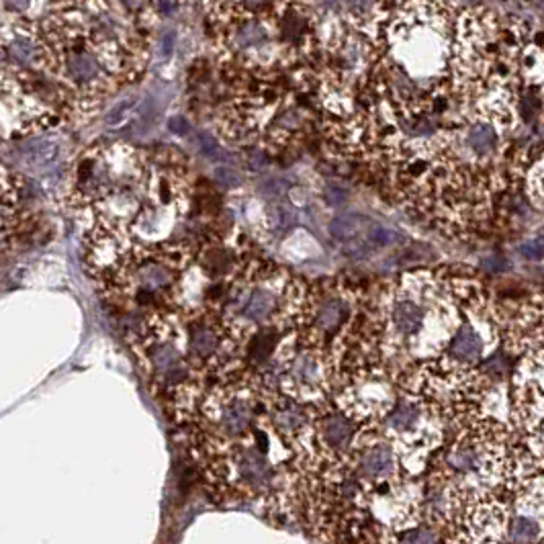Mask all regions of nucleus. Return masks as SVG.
Wrapping results in <instances>:
<instances>
[{"label":"nucleus","instance_id":"obj_1","mask_svg":"<svg viewBox=\"0 0 544 544\" xmlns=\"http://www.w3.org/2000/svg\"><path fill=\"white\" fill-rule=\"evenodd\" d=\"M197 245L162 240L131 245L96 278L98 293L119 315L146 317L184 303Z\"/></svg>","mask_w":544,"mask_h":544},{"label":"nucleus","instance_id":"obj_2","mask_svg":"<svg viewBox=\"0 0 544 544\" xmlns=\"http://www.w3.org/2000/svg\"><path fill=\"white\" fill-rule=\"evenodd\" d=\"M150 156L131 146H98L84 151L68 170L61 203L82 217L98 203L135 186L148 172Z\"/></svg>","mask_w":544,"mask_h":544},{"label":"nucleus","instance_id":"obj_3","mask_svg":"<svg viewBox=\"0 0 544 544\" xmlns=\"http://www.w3.org/2000/svg\"><path fill=\"white\" fill-rule=\"evenodd\" d=\"M483 342L471 326H462L451 342V356L462 363H473L481 356Z\"/></svg>","mask_w":544,"mask_h":544},{"label":"nucleus","instance_id":"obj_4","mask_svg":"<svg viewBox=\"0 0 544 544\" xmlns=\"http://www.w3.org/2000/svg\"><path fill=\"white\" fill-rule=\"evenodd\" d=\"M423 324V309L416 301H399L393 307V326L397 332L411 335Z\"/></svg>","mask_w":544,"mask_h":544},{"label":"nucleus","instance_id":"obj_5","mask_svg":"<svg viewBox=\"0 0 544 544\" xmlns=\"http://www.w3.org/2000/svg\"><path fill=\"white\" fill-rule=\"evenodd\" d=\"M307 423V416L299 405H285L272 414V425L280 436H295Z\"/></svg>","mask_w":544,"mask_h":544},{"label":"nucleus","instance_id":"obj_6","mask_svg":"<svg viewBox=\"0 0 544 544\" xmlns=\"http://www.w3.org/2000/svg\"><path fill=\"white\" fill-rule=\"evenodd\" d=\"M393 469V453L389 446H375L364 454L361 462V473L368 479L387 475Z\"/></svg>","mask_w":544,"mask_h":544},{"label":"nucleus","instance_id":"obj_7","mask_svg":"<svg viewBox=\"0 0 544 544\" xmlns=\"http://www.w3.org/2000/svg\"><path fill=\"white\" fill-rule=\"evenodd\" d=\"M467 146L477 156H487L497 146V131L489 123H475L467 133Z\"/></svg>","mask_w":544,"mask_h":544},{"label":"nucleus","instance_id":"obj_8","mask_svg":"<svg viewBox=\"0 0 544 544\" xmlns=\"http://www.w3.org/2000/svg\"><path fill=\"white\" fill-rule=\"evenodd\" d=\"M368 225V221L361 215H340L330 223V234L338 242H352L356 240L364 232V227Z\"/></svg>","mask_w":544,"mask_h":544},{"label":"nucleus","instance_id":"obj_9","mask_svg":"<svg viewBox=\"0 0 544 544\" xmlns=\"http://www.w3.org/2000/svg\"><path fill=\"white\" fill-rule=\"evenodd\" d=\"M322 434H324V440L328 442V446L342 448V446H346V442L352 436V425L342 416H330L322 425Z\"/></svg>","mask_w":544,"mask_h":544},{"label":"nucleus","instance_id":"obj_10","mask_svg":"<svg viewBox=\"0 0 544 544\" xmlns=\"http://www.w3.org/2000/svg\"><path fill=\"white\" fill-rule=\"evenodd\" d=\"M541 528L538 524L528 517V515H515L512 520V526H510V538L515 541V543H530V541H536Z\"/></svg>","mask_w":544,"mask_h":544},{"label":"nucleus","instance_id":"obj_11","mask_svg":"<svg viewBox=\"0 0 544 544\" xmlns=\"http://www.w3.org/2000/svg\"><path fill=\"white\" fill-rule=\"evenodd\" d=\"M366 243L372 245V248H387V245H393V243L399 242V234L385 227V225H377V223H368V229H366Z\"/></svg>","mask_w":544,"mask_h":544},{"label":"nucleus","instance_id":"obj_12","mask_svg":"<svg viewBox=\"0 0 544 544\" xmlns=\"http://www.w3.org/2000/svg\"><path fill=\"white\" fill-rule=\"evenodd\" d=\"M418 422V407L411 403H403L397 407L393 416L389 418V423L393 430H411Z\"/></svg>","mask_w":544,"mask_h":544},{"label":"nucleus","instance_id":"obj_13","mask_svg":"<svg viewBox=\"0 0 544 544\" xmlns=\"http://www.w3.org/2000/svg\"><path fill=\"white\" fill-rule=\"evenodd\" d=\"M342 317V305L338 301H328L317 313V324L319 326H326V328H332L340 322Z\"/></svg>","mask_w":544,"mask_h":544},{"label":"nucleus","instance_id":"obj_14","mask_svg":"<svg viewBox=\"0 0 544 544\" xmlns=\"http://www.w3.org/2000/svg\"><path fill=\"white\" fill-rule=\"evenodd\" d=\"M520 254L528 260H541L544 258V236L536 238L532 242H526L520 245Z\"/></svg>","mask_w":544,"mask_h":544},{"label":"nucleus","instance_id":"obj_15","mask_svg":"<svg viewBox=\"0 0 544 544\" xmlns=\"http://www.w3.org/2000/svg\"><path fill=\"white\" fill-rule=\"evenodd\" d=\"M481 264H483V269H487V271L501 272L508 269V262H506L504 258H499V256H489V258H483Z\"/></svg>","mask_w":544,"mask_h":544},{"label":"nucleus","instance_id":"obj_16","mask_svg":"<svg viewBox=\"0 0 544 544\" xmlns=\"http://www.w3.org/2000/svg\"><path fill=\"white\" fill-rule=\"evenodd\" d=\"M328 201H330V205H342L344 201H346V192H344V188H340V186H335V184H330L328 186Z\"/></svg>","mask_w":544,"mask_h":544},{"label":"nucleus","instance_id":"obj_17","mask_svg":"<svg viewBox=\"0 0 544 544\" xmlns=\"http://www.w3.org/2000/svg\"><path fill=\"white\" fill-rule=\"evenodd\" d=\"M405 541H409V543H434V541H436V536H434L430 530H425L423 534L420 532V530H418V532H411V534H407V536H405Z\"/></svg>","mask_w":544,"mask_h":544},{"label":"nucleus","instance_id":"obj_18","mask_svg":"<svg viewBox=\"0 0 544 544\" xmlns=\"http://www.w3.org/2000/svg\"><path fill=\"white\" fill-rule=\"evenodd\" d=\"M10 4H15V8H23V6H27V0H8Z\"/></svg>","mask_w":544,"mask_h":544},{"label":"nucleus","instance_id":"obj_19","mask_svg":"<svg viewBox=\"0 0 544 544\" xmlns=\"http://www.w3.org/2000/svg\"><path fill=\"white\" fill-rule=\"evenodd\" d=\"M536 181H538V182H536V184H538L541 192H543V195H544V170H543V172H541V174H538V179H536Z\"/></svg>","mask_w":544,"mask_h":544}]
</instances>
